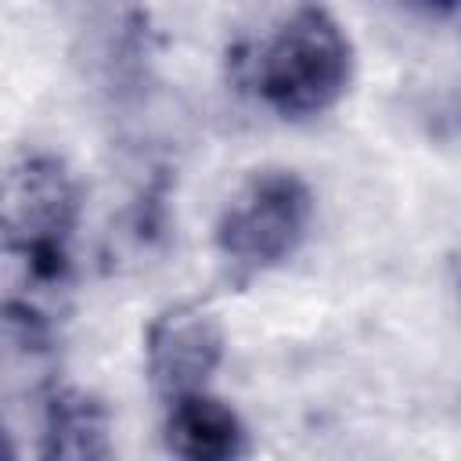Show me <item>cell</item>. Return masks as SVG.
Segmentation results:
<instances>
[{"instance_id":"obj_1","label":"cell","mask_w":461,"mask_h":461,"mask_svg":"<svg viewBox=\"0 0 461 461\" xmlns=\"http://www.w3.org/2000/svg\"><path fill=\"white\" fill-rule=\"evenodd\" d=\"M230 72L281 119H313L339 104L353 79V40L328 7L288 11L259 43L230 54Z\"/></svg>"},{"instance_id":"obj_2","label":"cell","mask_w":461,"mask_h":461,"mask_svg":"<svg viewBox=\"0 0 461 461\" xmlns=\"http://www.w3.org/2000/svg\"><path fill=\"white\" fill-rule=\"evenodd\" d=\"M313 220V191L292 169H256L238 184L216 216L220 259L252 277L285 263L306 238Z\"/></svg>"},{"instance_id":"obj_3","label":"cell","mask_w":461,"mask_h":461,"mask_svg":"<svg viewBox=\"0 0 461 461\" xmlns=\"http://www.w3.org/2000/svg\"><path fill=\"white\" fill-rule=\"evenodd\" d=\"M79 220V187L68 166L47 151H22L4 173V252H58Z\"/></svg>"},{"instance_id":"obj_4","label":"cell","mask_w":461,"mask_h":461,"mask_svg":"<svg viewBox=\"0 0 461 461\" xmlns=\"http://www.w3.org/2000/svg\"><path fill=\"white\" fill-rule=\"evenodd\" d=\"M223 360V328L202 303H169L144 328V371L169 403L202 393Z\"/></svg>"},{"instance_id":"obj_5","label":"cell","mask_w":461,"mask_h":461,"mask_svg":"<svg viewBox=\"0 0 461 461\" xmlns=\"http://www.w3.org/2000/svg\"><path fill=\"white\" fill-rule=\"evenodd\" d=\"M162 439L173 461H241L249 447L241 414L205 389L166 403Z\"/></svg>"},{"instance_id":"obj_6","label":"cell","mask_w":461,"mask_h":461,"mask_svg":"<svg viewBox=\"0 0 461 461\" xmlns=\"http://www.w3.org/2000/svg\"><path fill=\"white\" fill-rule=\"evenodd\" d=\"M40 461H112V414L86 389H58L43 407Z\"/></svg>"},{"instance_id":"obj_7","label":"cell","mask_w":461,"mask_h":461,"mask_svg":"<svg viewBox=\"0 0 461 461\" xmlns=\"http://www.w3.org/2000/svg\"><path fill=\"white\" fill-rule=\"evenodd\" d=\"M4 461H18V447H14V439H7V454H4Z\"/></svg>"},{"instance_id":"obj_8","label":"cell","mask_w":461,"mask_h":461,"mask_svg":"<svg viewBox=\"0 0 461 461\" xmlns=\"http://www.w3.org/2000/svg\"><path fill=\"white\" fill-rule=\"evenodd\" d=\"M450 18L457 22V32H461V4H454V11H450Z\"/></svg>"}]
</instances>
